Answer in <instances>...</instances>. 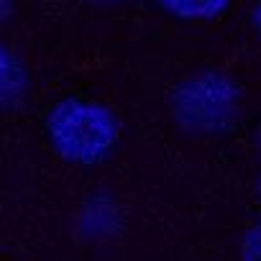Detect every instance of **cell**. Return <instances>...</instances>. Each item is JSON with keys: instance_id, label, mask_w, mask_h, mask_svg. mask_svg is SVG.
I'll return each mask as SVG.
<instances>
[{"instance_id": "3", "label": "cell", "mask_w": 261, "mask_h": 261, "mask_svg": "<svg viewBox=\"0 0 261 261\" xmlns=\"http://www.w3.org/2000/svg\"><path fill=\"white\" fill-rule=\"evenodd\" d=\"M29 92V69L16 51L0 44V110L16 108Z\"/></svg>"}, {"instance_id": "7", "label": "cell", "mask_w": 261, "mask_h": 261, "mask_svg": "<svg viewBox=\"0 0 261 261\" xmlns=\"http://www.w3.org/2000/svg\"><path fill=\"white\" fill-rule=\"evenodd\" d=\"M253 29H256V34L261 36V3H258L256 11H253Z\"/></svg>"}, {"instance_id": "5", "label": "cell", "mask_w": 261, "mask_h": 261, "mask_svg": "<svg viewBox=\"0 0 261 261\" xmlns=\"http://www.w3.org/2000/svg\"><path fill=\"white\" fill-rule=\"evenodd\" d=\"M243 258L246 261H261V223L246 236V241H243Z\"/></svg>"}, {"instance_id": "4", "label": "cell", "mask_w": 261, "mask_h": 261, "mask_svg": "<svg viewBox=\"0 0 261 261\" xmlns=\"http://www.w3.org/2000/svg\"><path fill=\"white\" fill-rule=\"evenodd\" d=\"M159 6L185 21H207L225 11L228 0H159Z\"/></svg>"}, {"instance_id": "8", "label": "cell", "mask_w": 261, "mask_h": 261, "mask_svg": "<svg viewBox=\"0 0 261 261\" xmlns=\"http://www.w3.org/2000/svg\"><path fill=\"white\" fill-rule=\"evenodd\" d=\"M108 3H115V0H108Z\"/></svg>"}, {"instance_id": "6", "label": "cell", "mask_w": 261, "mask_h": 261, "mask_svg": "<svg viewBox=\"0 0 261 261\" xmlns=\"http://www.w3.org/2000/svg\"><path fill=\"white\" fill-rule=\"evenodd\" d=\"M8 16H11V0H0V23H6Z\"/></svg>"}, {"instance_id": "2", "label": "cell", "mask_w": 261, "mask_h": 261, "mask_svg": "<svg viewBox=\"0 0 261 261\" xmlns=\"http://www.w3.org/2000/svg\"><path fill=\"white\" fill-rule=\"evenodd\" d=\"M236 102L238 90L228 77L218 72H202L179 85L174 95V113L187 128L215 130L230 120Z\"/></svg>"}, {"instance_id": "1", "label": "cell", "mask_w": 261, "mask_h": 261, "mask_svg": "<svg viewBox=\"0 0 261 261\" xmlns=\"http://www.w3.org/2000/svg\"><path fill=\"white\" fill-rule=\"evenodd\" d=\"M46 136L51 149L82 167L102 162L118 144V120L115 115L92 100L69 97L54 105L46 118Z\"/></svg>"}]
</instances>
